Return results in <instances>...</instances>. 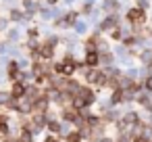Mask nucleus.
Masks as SVG:
<instances>
[{
    "mask_svg": "<svg viewBox=\"0 0 152 142\" xmlns=\"http://www.w3.org/2000/svg\"><path fill=\"white\" fill-rule=\"evenodd\" d=\"M96 102V92L90 88V86H81L79 88V92L75 94V98H73V107L75 109H90L92 104Z\"/></svg>",
    "mask_w": 152,
    "mask_h": 142,
    "instance_id": "1",
    "label": "nucleus"
},
{
    "mask_svg": "<svg viewBox=\"0 0 152 142\" xmlns=\"http://www.w3.org/2000/svg\"><path fill=\"white\" fill-rule=\"evenodd\" d=\"M54 44H56V40L44 42V44L40 46V57H42V59H52V57H54Z\"/></svg>",
    "mask_w": 152,
    "mask_h": 142,
    "instance_id": "5",
    "label": "nucleus"
},
{
    "mask_svg": "<svg viewBox=\"0 0 152 142\" xmlns=\"http://www.w3.org/2000/svg\"><path fill=\"white\" fill-rule=\"evenodd\" d=\"M63 138V142H83L86 138H83V134L79 132V129H73V132H67L65 136H61Z\"/></svg>",
    "mask_w": 152,
    "mask_h": 142,
    "instance_id": "8",
    "label": "nucleus"
},
{
    "mask_svg": "<svg viewBox=\"0 0 152 142\" xmlns=\"http://www.w3.org/2000/svg\"><path fill=\"white\" fill-rule=\"evenodd\" d=\"M110 38H113V40H121L123 36H121V32H119V29H113V32H110Z\"/></svg>",
    "mask_w": 152,
    "mask_h": 142,
    "instance_id": "12",
    "label": "nucleus"
},
{
    "mask_svg": "<svg viewBox=\"0 0 152 142\" xmlns=\"http://www.w3.org/2000/svg\"><path fill=\"white\" fill-rule=\"evenodd\" d=\"M48 2H50V4H54V2H56V0H48Z\"/></svg>",
    "mask_w": 152,
    "mask_h": 142,
    "instance_id": "16",
    "label": "nucleus"
},
{
    "mask_svg": "<svg viewBox=\"0 0 152 142\" xmlns=\"http://www.w3.org/2000/svg\"><path fill=\"white\" fill-rule=\"evenodd\" d=\"M25 92H27V84L25 82H13V86H11V96L13 98H23Z\"/></svg>",
    "mask_w": 152,
    "mask_h": 142,
    "instance_id": "4",
    "label": "nucleus"
},
{
    "mask_svg": "<svg viewBox=\"0 0 152 142\" xmlns=\"http://www.w3.org/2000/svg\"><path fill=\"white\" fill-rule=\"evenodd\" d=\"M27 36H29L31 40H34V38H38V29H29V32H27Z\"/></svg>",
    "mask_w": 152,
    "mask_h": 142,
    "instance_id": "14",
    "label": "nucleus"
},
{
    "mask_svg": "<svg viewBox=\"0 0 152 142\" xmlns=\"http://www.w3.org/2000/svg\"><path fill=\"white\" fill-rule=\"evenodd\" d=\"M123 100H125V90H123V88L113 90V94H110V104L115 107V104H121Z\"/></svg>",
    "mask_w": 152,
    "mask_h": 142,
    "instance_id": "9",
    "label": "nucleus"
},
{
    "mask_svg": "<svg viewBox=\"0 0 152 142\" xmlns=\"http://www.w3.org/2000/svg\"><path fill=\"white\" fill-rule=\"evenodd\" d=\"M7 75L13 79V82H21V67H19V63H15V61H11L9 63V69H7Z\"/></svg>",
    "mask_w": 152,
    "mask_h": 142,
    "instance_id": "6",
    "label": "nucleus"
},
{
    "mask_svg": "<svg viewBox=\"0 0 152 142\" xmlns=\"http://www.w3.org/2000/svg\"><path fill=\"white\" fill-rule=\"evenodd\" d=\"M127 21L133 23V25L144 23V11H142V9H131V11L127 13Z\"/></svg>",
    "mask_w": 152,
    "mask_h": 142,
    "instance_id": "7",
    "label": "nucleus"
},
{
    "mask_svg": "<svg viewBox=\"0 0 152 142\" xmlns=\"http://www.w3.org/2000/svg\"><path fill=\"white\" fill-rule=\"evenodd\" d=\"M115 25H117V19H115V17H108V19L100 25V29H110V32H113V29H115Z\"/></svg>",
    "mask_w": 152,
    "mask_h": 142,
    "instance_id": "10",
    "label": "nucleus"
},
{
    "mask_svg": "<svg viewBox=\"0 0 152 142\" xmlns=\"http://www.w3.org/2000/svg\"><path fill=\"white\" fill-rule=\"evenodd\" d=\"M79 109H75L73 104H69V107H63V111H61V119L65 121V123H75L77 119H79Z\"/></svg>",
    "mask_w": 152,
    "mask_h": 142,
    "instance_id": "2",
    "label": "nucleus"
},
{
    "mask_svg": "<svg viewBox=\"0 0 152 142\" xmlns=\"http://www.w3.org/2000/svg\"><path fill=\"white\" fill-rule=\"evenodd\" d=\"M0 123H9V115L7 113H0Z\"/></svg>",
    "mask_w": 152,
    "mask_h": 142,
    "instance_id": "13",
    "label": "nucleus"
},
{
    "mask_svg": "<svg viewBox=\"0 0 152 142\" xmlns=\"http://www.w3.org/2000/svg\"><path fill=\"white\" fill-rule=\"evenodd\" d=\"M83 63H86V67H92V69L100 67V52H98V50H88Z\"/></svg>",
    "mask_w": 152,
    "mask_h": 142,
    "instance_id": "3",
    "label": "nucleus"
},
{
    "mask_svg": "<svg viewBox=\"0 0 152 142\" xmlns=\"http://www.w3.org/2000/svg\"><path fill=\"white\" fill-rule=\"evenodd\" d=\"M98 142H115V138H110V136H102Z\"/></svg>",
    "mask_w": 152,
    "mask_h": 142,
    "instance_id": "15",
    "label": "nucleus"
},
{
    "mask_svg": "<svg viewBox=\"0 0 152 142\" xmlns=\"http://www.w3.org/2000/svg\"><path fill=\"white\" fill-rule=\"evenodd\" d=\"M142 86H144V92H148V94H150V92H152V75H148V77L142 82Z\"/></svg>",
    "mask_w": 152,
    "mask_h": 142,
    "instance_id": "11",
    "label": "nucleus"
}]
</instances>
